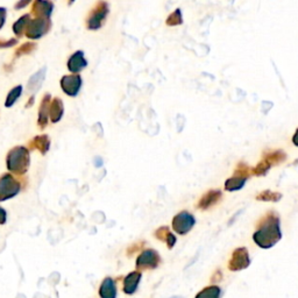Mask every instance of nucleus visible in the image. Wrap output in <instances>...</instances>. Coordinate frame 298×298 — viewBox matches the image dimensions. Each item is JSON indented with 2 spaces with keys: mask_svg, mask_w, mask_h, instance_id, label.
Segmentation results:
<instances>
[{
  "mask_svg": "<svg viewBox=\"0 0 298 298\" xmlns=\"http://www.w3.org/2000/svg\"><path fill=\"white\" fill-rule=\"evenodd\" d=\"M254 241L260 247L270 248L281 239V230H279V219L275 213H267L260 220L259 226L254 233Z\"/></svg>",
  "mask_w": 298,
  "mask_h": 298,
  "instance_id": "obj_1",
  "label": "nucleus"
},
{
  "mask_svg": "<svg viewBox=\"0 0 298 298\" xmlns=\"http://www.w3.org/2000/svg\"><path fill=\"white\" fill-rule=\"evenodd\" d=\"M31 163L29 150L24 146H17L11 149L6 157V165L10 172L21 176L27 172Z\"/></svg>",
  "mask_w": 298,
  "mask_h": 298,
  "instance_id": "obj_2",
  "label": "nucleus"
},
{
  "mask_svg": "<svg viewBox=\"0 0 298 298\" xmlns=\"http://www.w3.org/2000/svg\"><path fill=\"white\" fill-rule=\"evenodd\" d=\"M109 16V4L104 0H99L95 4L93 9L91 10L86 19V27L90 31H97L102 28V26L105 24L106 18Z\"/></svg>",
  "mask_w": 298,
  "mask_h": 298,
  "instance_id": "obj_3",
  "label": "nucleus"
},
{
  "mask_svg": "<svg viewBox=\"0 0 298 298\" xmlns=\"http://www.w3.org/2000/svg\"><path fill=\"white\" fill-rule=\"evenodd\" d=\"M21 182L12 174L0 176V202L9 201L16 197L21 191Z\"/></svg>",
  "mask_w": 298,
  "mask_h": 298,
  "instance_id": "obj_4",
  "label": "nucleus"
},
{
  "mask_svg": "<svg viewBox=\"0 0 298 298\" xmlns=\"http://www.w3.org/2000/svg\"><path fill=\"white\" fill-rule=\"evenodd\" d=\"M51 28L50 18H40L35 17L34 19L29 21V25L26 29V38L31 40L41 39L43 35H46Z\"/></svg>",
  "mask_w": 298,
  "mask_h": 298,
  "instance_id": "obj_5",
  "label": "nucleus"
},
{
  "mask_svg": "<svg viewBox=\"0 0 298 298\" xmlns=\"http://www.w3.org/2000/svg\"><path fill=\"white\" fill-rule=\"evenodd\" d=\"M161 263V257L159 253L154 249H146L137 259V268L139 270L156 269Z\"/></svg>",
  "mask_w": 298,
  "mask_h": 298,
  "instance_id": "obj_6",
  "label": "nucleus"
},
{
  "mask_svg": "<svg viewBox=\"0 0 298 298\" xmlns=\"http://www.w3.org/2000/svg\"><path fill=\"white\" fill-rule=\"evenodd\" d=\"M194 224H196L194 217L189 212L182 211L178 215H176L174 219H172V229H174L176 233L184 235L189 233Z\"/></svg>",
  "mask_w": 298,
  "mask_h": 298,
  "instance_id": "obj_7",
  "label": "nucleus"
},
{
  "mask_svg": "<svg viewBox=\"0 0 298 298\" xmlns=\"http://www.w3.org/2000/svg\"><path fill=\"white\" fill-rule=\"evenodd\" d=\"M61 89L67 95L70 97H76L79 93L80 87H82V77L78 73H72V75H65L61 79Z\"/></svg>",
  "mask_w": 298,
  "mask_h": 298,
  "instance_id": "obj_8",
  "label": "nucleus"
},
{
  "mask_svg": "<svg viewBox=\"0 0 298 298\" xmlns=\"http://www.w3.org/2000/svg\"><path fill=\"white\" fill-rule=\"evenodd\" d=\"M249 264V257L247 249L241 247L235 249L234 253L232 254V259L229 263V268L231 270H241L247 268Z\"/></svg>",
  "mask_w": 298,
  "mask_h": 298,
  "instance_id": "obj_9",
  "label": "nucleus"
},
{
  "mask_svg": "<svg viewBox=\"0 0 298 298\" xmlns=\"http://www.w3.org/2000/svg\"><path fill=\"white\" fill-rule=\"evenodd\" d=\"M68 70L72 73H79L86 68L87 61L82 50H77L68 60Z\"/></svg>",
  "mask_w": 298,
  "mask_h": 298,
  "instance_id": "obj_10",
  "label": "nucleus"
},
{
  "mask_svg": "<svg viewBox=\"0 0 298 298\" xmlns=\"http://www.w3.org/2000/svg\"><path fill=\"white\" fill-rule=\"evenodd\" d=\"M54 5L50 0H35L32 6V13L35 17L50 18Z\"/></svg>",
  "mask_w": 298,
  "mask_h": 298,
  "instance_id": "obj_11",
  "label": "nucleus"
},
{
  "mask_svg": "<svg viewBox=\"0 0 298 298\" xmlns=\"http://www.w3.org/2000/svg\"><path fill=\"white\" fill-rule=\"evenodd\" d=\"M141 277H142V274L141 271L139 270L132 271V273L128 274L124 279V288H123L124 292L130 296L133 295V293L138 290V286L140 281H141Z\"/></svg>",
  "mask_w": 298,
  "mask_h": 298,
  "instance_id": "obj_12",
  "label": "nucleus"
},
{
  "mask_svg": "<svg viewBox=\"0 0 298 298\" xmlns=\"http://www.w3.org/2000/svg\"><path fill=\"white\" fill-rule=\"evenodd\" d=\"M50 103H51V95L49 93L45 94V97H43L41 101V104H40L39 118H38V125L41 130L46 128L48 125V119H49V111H50Z\"/></svg>",
  "mask_w": 298,
  "mask_h": 298,
  "instance_id": "obj_13",
  "label": "nucleus"
},
{
  "mask_svg": "<svg viewBox=\"0 0 298 298\" xmlns=\"http://www.w3.org/2000/svg\"><path fill=\"white\" fill-rule=\"evenodd\" d=\"M28 147L31 150H38L42 155H45L50 148V140L48 135H38L28 142Z\"/></svg>",
  "mask_w": 298,
  "mask_h": 298,
  "instance_id": "obj_14",
  "label": "nucleus"
},
{
  "mask_svg": "<svg viewBox=\"0 0 298 298\" xmlns=\"http://www.w3.org/2000/svg\"><path fill=\"white\" fill-rule=\"evenodd\" d=\"M220 198H222V192H220L219 190H210L209 192L205 193L204 196L201 198L197 207L202 210H207L218 203Z\"/></svg>",
  "mask_w": 298,
  "mask_h": 298,
  "instance_id": "obj_15",
  "label": "nucleus"
},
{
  "mask_svg": "<svg viewBox=\"0 0 298 298\" xmlns=\"http://www.w3.org/2000/svg\"><path fill=\"white\" fill-rule=\"evenodd\" d=\"M64 113V106H63V102L60 98H54L51 99L50 103V111H49V119L51 120V123L56 124L62 119Z\"/></svg>",
  "mask_w": 298,
  "mask_h": 298,
  "instance_id": "obj_16",
  "label": "nucleus"
},
{
  "mask_svg": "<svg viewBox=\"0 0 298 298\" xmlns=\"http://www.w3.org/2000/svg\"><path fill=\"white\" fill-rule=\"evenodd\" d=\"M117 293L116 282L111 277H106L99 288V296L101 298H117Z\"/></svg>",
  "mask_w": 298,
  "mask_h": 298,
  "instance_id": "obj_17",
  "label": "nucleus"
},
{
  "mask_svg": "<svg viewBox=\"0 0 298 298\" xmlns=\"http://www.w3.org/2000/svg\"><path fill=\"white\" fill-rule=\"evenodd\" d=\"M31 20H32L31 16H29V14H25V16L21 17L20 19L13 25V33L18 36V38H20V36L25 35L26 29H27L28 25H29V21H31Z\"/></svg>",
  "mask_w": 298,
  "mask_h": 298,
  "instance_id": "obj_18",
  "label": "nucleus"
},
{
  "mask_svg": "<svg viewBox=\"0 0 298 298\" xmlns=\"http://www.w3.org/2000/svg\"><path fill=\"white\" fill-rule=\"evenodd\" d=\"M246 179H247V177H245V176L234 175V177L227 179V182L225 183V189L229 191H235L241 189V187L245 185Z\"/></svg>",
  "mask_w": 298,
  "mask_h": 298,
  "instance_id": "obj_19",
  "label": "nucleus"
},
{
  "mask_svg": "<svg viewBox=\"0 0 298 298\" xmlns=\"http://www.w3.org/2000/svg\"><path fill=\"white\" fill-rule=\"evenodd\" d=\"M45 72H46V68H43L40 70L39 72H36L35 75H33V77L29 79L28 82V90L29 91H36L41 85L43 79H45Z\"/></svg>",
  "mask_w": 298,
  "mask_h": 298,
  "instance_id": "obj_20",
  "label": "nucleus"
},
{
  "mask_svg": "<svg viewBox=\"0 0 298 298\" xmlns=\"http://www.w3.org/2000/svg\"><path fill=\"white\" fill-rule=\"evenodd\" d=\"M21 93H23V86L18 85L16 87H13V89L9 92V94H7V98L5 102L6 108L9 109L12 108V106L18 102V99L20 98Z\"/></svg>",
  "mask_w": 298,
  "mask_h": 298,
  "instance_id": "obj_21",
  "label": "nucleus"
},
{
  "mask_svg": "<svg viewBox=\"0 0 298 298\" xmlns=\"http://www.w3.org/2000/svg\"><path fill=\"white\" fill-rule=\"evenodd\" d=\"M220 297V288L217 285H210L208 288L202 290L198 293L196 298H219Z\"/></svg>",
  "mask_w": 298,
  "mask_h": 298,
  "instance_id": "obj_22",
  "label": "nucleus"
},
{
  "mask_svg": "<svg viewBox=\"0 0 298 298\" xmlns=\"http://www.w3.org/2000/svg\"><path fill=\"white\" fill-rule=\"evenodd\" d=\"M257 200L264 202H277L281 198V194L273 192V191H263L262 193L257 194Z\"/></svg>",
  "mask_w": 298,
  "mask_h": 298,
  "instance_id": "obj_23",
  "label": "nucleus"
},
{
  "mask_svg": "<svg viewBox=\"0 0 298 298\" xmlns=\"http://www.w3.org/2000/svg\"><path fill=\"white\" fill-rule=\"evenodd\" d=\"M35 43L33 42H26L24 43L23 46H20L18 48L17 51H16V56H23V55H27V54H31L33 50L35 49Z\"/></svg>",
  "mask_w": 298,
  "mask_h": 298,
  "instance_id": "obj_24",
  "label": "nucleus"
},
{
  "mask_svg": "<svg viewBox=\"0 0 298 298\" xmlns=\"http://www.w3.org/2000/svg\"><path fill=\"white\" fill-rule=\"evenodd\" d=\"M182 13L179 10H176L174 13H171L167 19L168 26H178L182 24Z\"/></svg>",
  "mask_w": 298,
  "mask_h": 298,
  "instance_id": "obj_25",
  "label": "nucleus"
},
{
  "mask_svg": "<svg viewBox=\"0 0 298 298\" xmlns=\"http://www.w3.org/2000/svg\"><path fill=\"white\" fill-rule=\"evenodd\" d=\"M169 234H170V231H169V229L167 226L160 227V229L155 232V237L159 239V240L164 241V242L167 241Z\"/></svg>",
  "mask_w": 298,
  "mask_h": 298,
  "instance_id": "obj_26",
  "label": "nucleus"
},
{
  "mask_svg": "<svg viewBox=\"0 0 298 298\" xmlns=\"http://www.w3.org/2000/svg\"><path fill=\"white\" fill-rule=\"evenodd\" d=\"M18 40L17 39H11V40H2L0 39V48H11L17 45Z\"/></svg>",
  "mask_w": 298,
  "mask_h": 298,
  "instance_id": "obj_27",
  "label": "nucleus"
},
{
  "mask_svg": "<svg viewBox=\"0 0 298 298\" xmlns=\"http://www.w3.org/2000/svg\"><path fill=\"white\" fill-rule=\"evenodd\" d=\"M165 244H167L168 248H172L175 246V244H176V237H175L174 234L171 233V232H170V234H169V237L167 239V241H165Z\"/></svg>",
  "mask_w": 298,
  "mask_h": 298,
  "instance_id": "obj_28",
  "label": "nucleus"
},
{
  "mask_svg": "<svg viewBox=\"0 0 298 298\" xmlns=\"http://www.w3.org/2000/svg\"><path fill=\"white\" fill-rule=\"evenodd\" d=\"M6 21V9L0 7V29L3 28V26L5 25Z\"/></svg>",
  "mask_w": 298,
  "mask_h": 298,
  "instance_id": "obj_29",
  "label": "nucleus"
},
{
  "mask_svg": "<svg viewBox=\"0 0 298 298\" xmlns=\"http://www.w3.org/2000/svg\"><path fill=\"white\" fill-rule=\"evenodd\" d=\"M31 3H32V0H19V2L16 4V9L17 10H23V9H25L26 6L29 5Z\"/></svg>",
  "mask_w": 298,
  "mask_h": 298,
  "instance_id": "obj_30",
  "label": "nucleus"
},
{
  "mask_svg": "<svg viewBox=\"0 0 298 298\" xmlns=\"http://www.w3.org/2000/svg\"><path fill=\"white\" fill-rule=\"evenodd\" d=\"M6 219H7L6 211L3 208H0V225H4V224L6 223Z\"/></svg>",
  "mask_w": 298,
  "mask_h": 298,
  "instance_id": "obj_31",
  "label": "nucleus"
},
{
  "mask_svg": "<svg viewBox=\"0 0 298 298\" xmlns=\"http://www.w3.org/2000/svg\"><path fill=\"white\" fill-rule=\"evenodd\" d=\"M141 245H142V244H137V245L131 246V247L128 248V251H127L128 255H133V253H134V252H138V251H139V248H140V246H141Z\"/></svg>",
  "mask_w": 298,
  "mask_h": 298,
  "instance_id": "obj_32",
  "label": "nucleus"
},
{
  "mask_svg": "<svg viewBox=\"0 0 298 298\" xmlns=\"http://www.w3.org/2000/svg\"><path fill=\"white\" fill-rule=\"evenodd\" d=\"M292 141H293V143H295V145L298 147V130H297V132L295 133V135H293Z\"/></svg>",
  "mask_w": 298,
  "mask_h": 298,
  "instance_id": "obj_33",
  "label": "nucleus"
},
{
  "mask_svg": "<svg viewBox=\"0 0 298 298\" xmlns=\"http://www.w3.org/2000/svg\"><path fill=\"white\" fill-rule=\"evenodd\" d=\"M32 104H34V97H31V99H29V102L27 104V108H29V106H31Z\"/></svg>",
  "mask_w": 298,
  "mask_h": 298,
  "instance_id": "obj_34",
  "label": "nucleus"
},
{
  "mask_svg": "<svg viewBox=\"0 0 298 298\" xmlns=\"http://www.w3.org/2000/svg\"><path fill=\"white\" fill-rule=\"evenodd\" d=\"M73 3H75V0H69V5H72Z\"/></svg>",
  "mask_w": 298,
  "mask_h": 298,
  "instance_id": "obj_35",
  "label": "nucleus"
},
{
  "mask_svg": "<svg viewBox=\"0 0 298 298\" xmlns=\"http://www.w3.org/2000/svg\"><path fill=\"white\" fill-rule=\"evenodd\" d=\"M172 298H182V297H178V296H177V297H172Z\"/></svg>",
  "mask_w": 298,
  "mask_h": 298,
  "instance_id": "obj_36",
  "label": "nucleus"
}]
</instances>
